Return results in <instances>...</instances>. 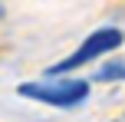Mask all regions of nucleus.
I'll return each mask as SVG.
<instances>
[{
	"label": "nucleus",
	"mask_w": 125,
	"mask_h": 122,
	"mask_svg": "<svg viewBox=\"0 0 125 122\" xmlns=\"http://www.w3.org/2000/svg\"><path fill=\"white\" fill-rule=\"evenodd\" d=\"M122 43H125V33L119 26H99V30H92L69 56H62L59 63H53L46 76H73L76 69H82V66H89V63H99L102 56L115 53Z\"/></svg>",
	"instance_id": "f03ea898"
},
{
	"label": "nucleus",
	"mask_w": 125,
	"mask_h": 122,
	"mask_svg": "<svg viewBox=\"0 0 125 122\" xmlns=\"http://www.w3.org/2000/svg\"><path fill=\"white\" fill-rule=\"evenodd\" d=\"M92 83H125V59H105V63H99V69H95Z\"/></svg>",
	"instance_id": "7ed1b4c3"
},
{
	"label": "nucleus",
	"mask_w": 125,
	"mask_h": 122,
	"mask_svg": "<svg viewBox=\"0 0 125 122\" xmlns=\"http://www.w3.org/2000/svg\"><path fill=\"white\" fill-rule=\"evenodd\" d=\"M3 13H7V10H3V3H0V20H3Z\"/></svg>",
	"instance_id": "20e7f679"
},
{
	"label": "nucleus",
	"mask_w": 125,
	"mask_h": 122,
	"mask_svg": "<svg viewBox=\"0 0 125 122\" xmlns=\"http://www.w3.org/2000/svg\"><path fill=\"white\" fill-rule=\"evenodd\" d=\"M89 92H92V83L79 76H43L17 86V96L33 99L40 106H53V109H76L89 99Z\"/></svg>",
	"instance_id": "f257e3e1"
}]
</instances>
